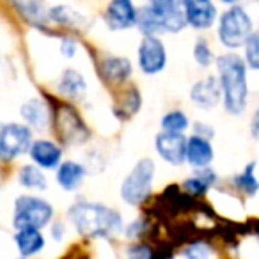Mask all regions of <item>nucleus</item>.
<instances>
[{
	"label": "nucleus",
	"mask_w": 259,
	"mask_h": 259,
	"mask_svg": "<svg viewBox=\"0 0 259 259\" xmlns=\"http://www.w3.org/2000/svg\"><path fill=\"white\" fill-rule=\"evenodd\" d=\"M215 158V149L211 142L204 137H197L192 134L187 137V153H185V163L195 169H204L209 167Z\"/></svg>",
	"instance_id": "2eb2a0df"
},
{
	"label": "nucleus",
	"mask_w": 259,
	"mask_h": 259,
	"mask_svg": "<svg viewBox=\"0 0 259 259\" xmlns=\"http://www.w3.org/2000/svg\"><path fill=\"white\" fill-rule=\"evenodd\" d=\"M57 91L64 98L73 101L83 100L87 94V82L83 75L75 68H68L61 73L57 80Z\"/></svg>",
	"instance_id": "a211bd4d"
},
{
	"label": "nucleus",
	"mask_w": 259,
	"mask_h": 259,
	"mask_svg": "<svg viewBox=\"0 0 259 259\" xmlns=\"http://www.w3.org/2000/svg\"><path fill=\"white\" fill-rule=\"evenodd\" d=\"M134 73V66L130 62V59L121 57V55H110V57H103L100 62V75L105 82L110 85H121Z\"/></svg>",
	"instance_id": "dca6fc26"
},
{
	"label": "nucleus",
	"mask_w": 259,
	"mask_h": 259,
	"mask_svg": "<svg viewBox=\"0 0 259 259\" xmlns=\"http://www.w3.org/2000/svg\"><path fill=\"white\" fill-rule=\"evenodd\" d=\"M160 128H162V132H167V134L185 135V132L190 128V119L183 110H169L160 119Z\"/></svg>",
	"instance_id": "393cba45"
},
{
	"label": "nucleus",
	"mask_w": 259,
	"mask_h": 259,
	"mask_svg": "<svg viewBox=\"0 0 259 259\" xmlns=\"http://www.w3.org/2000/svg\"><path fill=\"white\" fill-rule=\"evenodd\" d=\"M20 114L23 117V124H27L30 130H45L50 121V110L47 103L39 98H30L20 108Z\"/></svg>",
	"instance_id": "aec40b11"
},
{
	"label": "nucleus",
	"mask_w": 259,
	"mask_h": 259,
	"mask_svg": "<svg viewBox=\"0 0 259 259\" xmlns=\"http://www.w3.org/2000/svg\"><path fill=\"white\" fill-rule=\"evenodd\" d=\"M48 18L54 23L61 27H68V29H82L85 27L87 20L78 11L71 9L69 6H55L48 11Z\"/></svg>",
	"instance_id": "5701e85b"
},
{
	"label": "nucleus",
	"mask_w": 259,
	"mask_h": 259,
	"mask_svg": "<svg viewBox=\"0 0 259 259\" xmlns=\"http://www.w3.org/2000/svg\"><path fill=\"white\" fill-rule=\"evenodd\" d=\"M87 176L85 165L75 160H64L55 169V181L64 192H76L83 185Z\"/></svg>",
	"instance_id": "f3484780"
},
{
	"label": "nucleus",
	"mask_w": 259,
	"mask_h": 259,
	"mask_svg": "<svg viewBox=\"0 0 259 259\" xmlns=\"http://www.w3.org/2000/svg\"><path fill=\"white\" fill-rule=\"evenodd\" d=\"M194 135H197V137H204L208 139V141H211L213 135H215V132H213L211 124H208V122H195L194 124Z\"/></svg>",
	"instance_id": "7c9ffc66"
},
{
	"label": "nucleus",
	"mask_w": 259,
	"mask_h": 259,
	"mask_svg": "<svg viewBox=\"0 0 259 259\" xmlns=\"http://www.w3.org/2000/svg\"><path fill=\"white\" fill-rule=\"evenodd\" d=\"M215 66L224 110L229 115H241L248 103L247 64L243 57L234 52H227L215 59Z\"/></svg>",
	"instance_id": "f257e3e1"
},
{
	"label": "nucleus",
	"mask_w": 259,
	"mask_h": 259,
	"mask_svg": "<svg viewBox=\"0 0 259 259\" xmlns=\"http://www.w3.org/2000/svg\"><path fill=\"white\" fill-rule=\"evenodd\" d=\"M18 183H20V187L27 188V190H34V192H43L48 188L47 176H45L43 170L34 165V163H27V165L20 167Z\"/></svg>",
	"instance_id": "b1692460"
},
{
	"label": "nucleus",
	"mask_w": 259,
	"mask_h": 259,
	"mask_svg": "<svg viewBox=\"0 0 259 259\" xmlns=\"http://www.w3.org/2000/svg\"><path fill=\"white\" fill-rule=\"evenodd\" d=\"M250 135L254 141L259 142V107L255 108L254 115H252V119H250Z\"/></svg>",
	"instance_id": "473e14b6"
},
{
	"label": "nucleus",
	"mask_w": 259,
	"mask_h": 259,
	"mask_svg": "<svg viewBox=\"0 0 259 259\" xmlns=\"http://www.w3.org/2000/svg\"><path fill=\"white\" fill-rule=\"evenodd\" d=\"M252 32H254V22L241 6H231L220 15L217 37L227 50L234 52L238 48H243L245 41Z\"/></svg>",
	"instance_id": "20e7f679"
},
{
	"label": "nucleus",
	"mask_w": 259,
	"mask_h": 259,
	"mask_svg": "<svg viewBox=\"0 0 259 259\" xmlns=\"http://www.w3.org/2000/svg\"><path fill=\"white\" fill-rule=\"evenodd\" d=\"M137 27L142 36L178 34L187 27L183 15V0H148L139 9Z\"/></svg>",
	"instance_id": "7ed1b4c3"
},
{
	"label": "nucleus",
	"mask_w": 259,
	"mask_h": 259,
	"mask_svg": "<svg viewBox=\"0 0 259 259\" xmlns=\"http://www.w3.org/2000/svg\"><path fill=\"white\" fill-rule=\"evenodd\" d=\"M183 15L187 27H192L194 30L211 29L219 18L213 0H183Z\"/></svg>",
	"instance_id": "9b49d317"
},
{
	"label": "nucleus",
	"mask_w": 259,
	"mask_h": 259,
	"mask_svg": "<svg viewBox=\"0 0 259 259\" xmlns=\"http://www.w3.org/2000/svg\"><path fill=\"white\" fill-rule=\"evenodd\" d=\"M126 259H156L155 250L148 243H132L124 250Z\"/></svg>",
	"instance_id": "c85d7f7f"
},
{
	"label": "nucleus",
	"mask_w": 259,
	"mask_h": 259,
	"mask_svg": "<svg viewBox=\"0 0 259 259\" xmlns=\"http://www.w3.org/2000/svg\"><path fill=\"white\" fill-rule=\"evenodd\" d=\"M76 48H78V45H76L75 39H71V37H62L61 39V45H59V50H61V54L64 55L66 59H73L76 55Z\"/></svg>",
	"instance_id": "c756f323"
},
{
	"label": "nucleus",
	"mask_w": 259,
	"mask_h": 259,
	"mask_svg": "<svg viewBox=\"0 0 259 259\" xmlns=\"http://www.w3.org/2000/svg\"><path fill=\"white\" fill-rule=\"evenodd\" d=\"M190 101L202 110H209V108L217 107L219 101H222V93H220L217 76L208 75L202 80H197L190 89Z\"/></svg>",
	"instance_id": "4468645a"
},
{
	"label": "nucleus",
	"mask_w": 259,
	"mask_h": 259,
	"mask_svg": "<svg viewBox=\"0 0 259 259\" xmlns=\"http://www.w3.org/2000/svg\"><path fill=\"white\" fill-rule=\"evenodd\" d=\"M32 142V130L23 122H8L0 126V162H15L27 155Z\"/></svg>",
	"instance_id": "0eeeda50"
},
{
	"label": "nucleus",
	"mask_w": 259,
	"mask_h": 259,
	"mask_svg": "<svg viewBox=\"0 0 259 259\" xmlns=\"http://www.w3.org/2000/svg\"><path fill=\"white\" fill-rule=\"evenodd\" d=\"M52 238H54L55 241H62L66 236V226L62 222H55L52 224Z\"/></svg>",
	"instance_id": "2f4dec72"
},
{
	"label": "nucleus",
	"mask_w": 259,
	"mask_h": 259,
	"mask_svg": "<svg viewBox=\"0 0 259 259\" xmlns=\"http://www.w3.org/2000/svg\"><path fill=\"white\" fill-rule=\"evenodd\" d=\"M155 149L158 156L169 165L180 167L185 163L187 153V137L181 134H167L160 132L155 137Z\"/></svg>",
	"instance_id": "f8f14e48"
},
{
	"label": "nucleus",
	"mask_w": 259,
	"mask_h": 259,
	"mask_svg": "<svg viewBox=\"0 0 259 259\" xmlns=\"http://www.w3.org/2000/svg\"><path fill=\"white\" fill-rule=\"evenodd\" d=\"M215 183H217V172L211 167H204V169H195L194 174L188 176L181 183V188L190 197H202V195H206L211 190V187Z\"/></svg>",
	"instance_id": "6ab92c4d"
},
{
	"label": "nucleus",
	"mask_w": 259,
	"mask_h": 259,
	"mask_svg": "<svg viewBox=\"0 0 259 259\" xmlns=\"http://www.w3.org/2000/svg\"><path fill=\"white\" fill-rule=\"evenodd\" d=\"M183 257L185 259H211L213 257V248L204 241H195L183 248Z\"/></svg>",
	"instance_id": "cd10ccee"
},
{
	"label": "nucleus",
	"mask_w": 259,
	"mask_h": 259,
	"mask_svg": "<svg viewBox=\"0 0 259 259\" xmlns=\"http://www.w3.org/2000/svg\"><path fill=\"white\" fill-rule=\"evenodd\" d=\"M68 220L85 238H107L122 231V215L101 202L78 201L68 209Z\"/></svg>",
	"instance_id": "f03ea898"
},
{
	"label": "nucleus",
	"mask_w": 259,
	"mask_h": 259,
	"mask_svg": "<svg viewBox=\"0 0 259 259\" xmlns=\"http://www.w3.org/2000/svg\"><path fill=\"white\" fill-rule=\"evenodd\" d=\"M243 61L247 64V68L259 71V30L248 36V39L243 45Z\"/></svg>",
	"instance_id": "a878e982"
},
{
	"label": "nucleus",
	"mask_w": 259,
	"mask_h": 259,
	"mask_svg": "<svg viewBox=\"0 0 259 259\" xmlns=\"http://www.w3.org/2000/svg\"><path fill=\"white\" fill-rule=\"evenodd\" d=\"M139 68L144 75H158L167 66V48L158 36H144L137 50Z\"/></svg>",
	"instance_id": "1a4fd4ad"
},
{
	"label": "nucleus",
	"mask_w": 259,
	"mask_h": 259,
	"mask_svg": "<svg viewBox=\"0 0 259 259\" xmlns=\"http://www.w3.org/2000/svg\"><path fill=\"white\" fill-rule=\"evenodd\" d=\"M137 15L139 9L134 0H110L105 8L103 20L110 30L122 32L137 25Z\"/></svg>",
	"instance_id": "9d476101"
},
{
	"label": "nucleus",
	"mask_w": 259,
	"mask_h": 259,
	"mask_svg": "<svg viewBox=\"0 0 259 259\" xmlns=\"http://www.w3.org/2000/svg\"><path fill=\"white\" fill-rule=\"evenodd\" d=\"M54 130L61 142L69 146L83 144L89 139V130L85 128V122L68 103L59 105L57 110H54Z\"/></svg>",
	"instance_id": "6e6552de"
},
{
	"label": "nucleus",
	"mask_w": 259,
	"mask_h": 259,
	"mask_svg": "<svg viewBox=\"0 0 259 259\" xmlns=\"http://www.w3.org/2000/svg\"><path fill=\"white\" fill-rule=\"evenodd\" d=\"M169 259H170V257H169Z\"/></svg>",
	"instance_id": "f704fd0d"
},
{
	"label": "nucleus",
	"mask_w": 259,
	"mask_h": 259,
	"mask_svg": "<svg viewBox=\"0 0 259 259\" xmlns=\"http://www.w3.org/2000/svg\"><path fill=\"white\" fill-rule=\"evenodd\" d=\"M220 4H226V6H238V2H240V0H219Z\"/></svg>",
	"instance_id": "72a5a7b5"
},
{
	"label": "nucleus",
	"mask_w": 259,
	"mask_h": 259,
	"mask_svg": "<svg viewBox=\"0 0 259 259\" xmlns=\"http://www.w3.org/2000/svg\"><path fill=\"white\" fill-rule=\"evenodd\" d=\"M194 61L197 62L201 68H209L215 62V54H213L211 47L206 39H197L194 45Z\"/></svg>",
	"instance_id": "bb28decb"
},
{
	"label": "nucleus",
	"mask_w": 259,
	"mask_h": 259,
	"mask_svg": "<svg viewBox=\"0 0 259 259\" xmlns=\"http://www.w3.org/2000/svg\"><path fill=\"white\" fill-rule=\"evenodd\" d=\"M156 165L153 158H141L130 170L128 176L122 180L119 194L122 202L128 206H141L148 201L153 190V181H155Z\"/></svg>",
	"instance_id": "423d86ee"
},
{
	"label": "nucleus",
	"mask_w": 259,
	"mask_h": 259,
	"mask_svg": "<svg viewBox=\"0 0 259 259\" xmlns=\"http://www.w3.org/2000/svg\"><path fill=\"white\" fill-rule=\"evenodd\" d=\"M55 209L47 199L39 195L23 194L15 199L13 227L18 229H43L54 220Z\"/></svg>",
	"instance_id": "39448f33"
},
{
	"label": "nucleus",
	"mask_w": 259,
	"mask_h": 259,
	"mask_svg": "<svg viewBox=\"0 0 259 259\" xmlns=\"http://www.w3.org/2000/svg\"><path fill=\"white\" fill-rule=\"evenodd\" d=\"M15 245L22 257H32L39 254L47 245L45 234L39 229H18L13 236Z\"/></svg>",
	"instance_id": "412c9836"
},
{
	"label": "nucleus",
	"mask_w": 259,
	"mask_h": 259,
	"mask_svg": "<svg viewBox=\"0 0 259 259\" xmlns=\"http://www.w3.org/2000/svg\"><path fill=\"white\" fill-rule=\"evenodd\" d=\"M27 155L41 170H55L62 162V148L48 139H36Z\"/></svg>",
	"instance_id": "ddd939ff"
},
{
	"label": "nucleus",
	"mask_w": 259,
	"mask_h": 259,
	"mask_svg": "<svg viewBox=\"0 0 259 259\" xmlns=\"http://www.w3.org/2000/svg\"><path fill=\"white\" fill-rule=\"evenodd\" d=\"M255 167L257 162H250L243 167L241 172H238L233 178V185L240 194H243L245 197H254L259 192V180L255 176Z\"/></svg>",
	"instance_id": "4be33fe9"
}]
</instances>
